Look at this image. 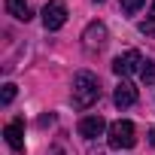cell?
Segmentation results:
<instances>
[{"label": "cell", "instance_id": "6da1fadb", "mask_svg": "<svg viewBox=\"0 0 155 155\" xmlns=\"http://www.w3.org/2000/svg\"><path fill=\"white\" fill-rule=\"evenodd\" d=\"M101 97V82L91 70H79L73 76V107L76 110H88Z\"/></svg>", "mask_w": 155, "mask_h": 155}, {"label": "cell", "instance_id": "7a4b0ae2", "mask_svg": "<svg viewBox=\"0 0 155 155\" xmlns=\"http://www.w3.org/2000/svg\"><path fill=\"white\" fill-rule=\"evenodd\" d=\"M137 143V131H134V122L128 119H119L110 125V146L113 149H134Z\"/></svg>", "mask_w": 155, "mask_h": 155}, {"label": "cell", "instance_id": "3957f363", "mask_svg": "<svg viewBox=\"0 0 155 155\" xmlns=\"http://www.w3.org/2000/svg\"><path fill=\"white\" fill-rule=\"evenodd\" d=\"M143 70V55L137 52V49H128V52H122L116 61H113V73L116 76H134V73H140Z\"/></svg>", "mask_w": 155, "mask_h": 155}, {"label": "cell", "instance_id": "277c9868", "mask_svg": "<svg viewBox=\"0 0 155 155\" xmlns=\"http://www.w3.org/2000/svg\"><path fill=\"white\" fill-rule=\"evenodd\" d=\"M64 21H67V3H64V0H49V3L43 6V25H46V31H58V28H64Z\"/></svg>", "mask_w": 155, "mask_h": 155}, {"label": "cell", "instance_id": "5b68a950", "mask_svg": "<svg viewBox=\"0 0 155 155\" xmlns=\"http://www.w3.org/2000/svg\"><path fill=\"white\" fill-rule=\"evenodd\" d=\"M107 40H110V31H107V25L104 21H91L88 28H85V34H82V43H85V49H104L107 46Z\"/></svg>", "mask_w": 155, "mask_h": 155}, {"label": "cell", "instance_id": "8992f818", "mask_svg": "<svg viewBox=\"0 0 155 155\" xmlns=\"http://www.w3.org/2000/svg\"><path fill=\"white\" fill-rule=\"evenodd\" d=\"M3 137L6 143L12 146V152H25V119H15L3 128Z\"/></svg>", "mask_w": 155, "mask_h": 155}, {"label": "cell", "instance_id": "52a82bcc", "mask_svg": "<svg viewBox=\"0 0 155 155\" xmlns=\"http://www.w3.org/2000/svg\"><path fill=\"white\" fill-rule=\"evenodd\" d=\"M113 101H116V107H122V110H125V107H134V104H137V88L122 79V82L116 85V91H113Z\"/></svg>", "mask_w": 155, "mask_h": 155}, {"label": "cell", "instance_id": "ba28073f", "mask_svg": "<svg viewBox=\"0 0 155 155\" xmlns=\"http://www.w3.org/2000/svg\"><path fill=\"white\" fill-rule=\"evenodd\" d=\"M104 128H107V122L94 113V116H85L82 122H79V134L85 137V140H94V137H101L104 134Z\"/></svg>", "mask_w": 155, "mask_h": 155}, {"label": "cell", "instance_id": "9c48e42d", "mask_svg": "<svg viewBox=\"0 0 155 155\" xmlns=\"http://www.w3.org/2000/svg\"><path fill=\"white\" fill-rule=\"evenodd\" d=\"M6 12L12 18H18V21H31L34 18V9H31L28 0H6Z\"/></svg>", "mask_w": 155, "mask_h": 155}, {"label": "cell", "instance_id": "30bf717a", "mask_svg": "<svg viewBox=\"0 0 155 155\" xmlns=\"http://www.w3.org/2000/svg\"><path fill=\"white\" fill-rule=\"evenodd\" d=\"M140 76H143V82H146V85H155V61H143Z\"/></svg>", "mask_w": 155, "mask_h": 155}, {"label": "cell", "instance_id": "8fae6325", "mask_svg": "<svg viewBox=\"0 0 155 155\" xmlns=\"http://www.w3.org/2000/svg\"><path fill=\"white\" fill-rule=\"evenodd\" d=\"M143 3H146V0H122V12L125 15H134V12H140Z\"/></svg>", "mask_w": 155, "mask_h": 155}, {"label": "cell", "instance_id": "7c38bea8", "mask_svg": "<svg viewBox=\"0 0 155 155\" xmlns=\"http://www.w3.org/2000/svg\"><path fill=\"white\" fill-rule=\"evenodd\" d=\"M12 101H15V85H12V82H6V85H3V97H0V104L9 107Z\"/></svg>", "mask_w": 155, "mask_h": 155}, {"label": "cell", "instance_id": "4fadbf2b", "mask_svg": "<svg viewBox=\"0 0 155 155\" xmlns=\"http://www.w3.org/2000/svg\"><path fill=\"white\" fill-rule=\"evenodd\" d=\"M137 28H140V34H146V37H152V34H155V25H152V18H149V21H140Z\"/></svg>", "mask_w": 155, "mask_h": 155}, {"label": "cell", "instance_id": "5bb4252c", "mask_svg": "<svg viewBox=\"0 0 155 155\" xmlns=\"http://www.w3.org/2000/svg\"><path fill=\"white\" fill-rule=\"evenodd\" d=\"M149 143H152V146H155V128H152V131H149Z\"/></svg>", "mask_w": 155, "mask_h": 155}, {"label": "cell", "instance_id": "9a60e30c", "mask_svg": "<svg viewBox=\"0 0 155 155\" xmlns=\"http://www.w3.org/2000/svg\"><path fill=\"white\" fill-rule=\"evenodd\" d=\"M152 18H155V3H152Z\"/></svg>", "mask_w": 155, "mask_h": 155}, {"label": "cell", "instance_id": "2e32d148", "mask_svg": "<svg viewBox=\"0 0 155 155\" xmlns=\"http://www.w3.org/2000/svg\"><path fill=\"white\" fill-rule=\"evenodd\" d=\"M94 3H104V0H94Z\"/></svg>", "mask_w": 155, "mask_h": 155}]
</instances>
